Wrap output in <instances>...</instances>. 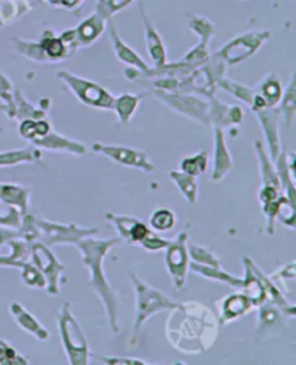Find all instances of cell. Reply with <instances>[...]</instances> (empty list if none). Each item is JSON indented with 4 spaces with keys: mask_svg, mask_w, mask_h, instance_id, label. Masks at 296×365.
<instances>
[{
    "mask_svg": "<svg viewBox=\"0 0 296 365\" xmlns=\"http://www.w3.org/2000/svg\"><path fill=\"white\" fill-rule=\"evenodd\" d=\"M166 338L180 352L197 355L211 348L218 335L213 311L198 302L178 303L166 319Z\"/></svg>",
    "mask_w": 296,
    "mask_h": 365,
    "instance_id": "1",
    "label": "cell"
},
{
    "mask_svg": "<svg viewBox=\"0 0 296 365\" xmlns=\"http://www.w3.org/2000/svg\"><path fill=\"white\" fill-rule=\"evenodd\" d=\"M121 241L122 240L118 237L94 238L93 235H90L81 238L74 245L81 253L83 263L90 270L88 286L94 290V293L103 303V308L106 311V317L113 334H118V297L107 280L103 263L106 255Z\"/></svg>",
    "mask_w": 296,
    "mask_h": 365,
    "instance_id": "2",
    "label": "cell"
},
{
    "mask_svg": "<svg viewBox=\"0 0 296 365\" xmlns=\"http://www.w3.org/2000/svg\"><path fill=\"white\" fill-rule=\"evenodd\" d=\"M129 277L136 293V311L133 322V341L136 342L146 321L162 311H172L176 308L178 303L159 289L143 282L138 274L129 273Z\"/></svg>",
    "mask_w": 296,
    "mask_h": 365,
    "instance_id": "3",
    "label": "cell"
},
{
    "mask_svg": "<svg viewBox=\"0 0 296 365\" xmlns=\"http://www.w3.org/2000/svg\"><path fill=\"white\" fill-rule=\"evenodd\" d=\"M59 336L71 365H87L90 362V348L80 322L71 312L70 303H64L56 315Z\"/></svg>",
    "mask_w": 296,
    "mask_h": 365,
    "instance_id": "4",
    "label": "cell"
},
{
    "mask_svg": "<svg viewBox=\"0 0 296 365\" xmlns=\"http://www.w3.org/2000/svg\"><path fill=\"white\" fill-rule=\"evenodd\" d=\"M106 218L117 230L118 235H121L118 238L125 241L126 245L139 246L148 252L163 250L168 246V240H163L149 230V227L139 218L117 214H106Z\"/></svg>",
    "mask_w": 296,
    "mask_h": 365,
    "instance_id": "5",
    "label": "cell"
},
{
    "mask_svg": "<svg viewBox=\"0 0 296 365\" xmlns=\"http://www.w3.org/2000/svg\"><path fill=\"white\" fill-rule=\"evenodd\" d=\"M34 224L36 228V241L44 242L48 247L70 245L74 246L81 238L96 235L97 228L78 227L76 224H59L48 220H42L34 215Z\"/></svg>",
    "mask_w": 296,
    "mask_h": 365,
    "instance_id": "6",
    "label": "cell"
},
{
    "mask_svg": "<svg viewBox=\"0 0 296 365\" xmlns=\"http://www.w3.org/2000/svg\"><path fill=\"white\" fill-rule=\"evenodd\" d=\"M31 188L16 184H0V224L19 228L22 215L29 212Z\"/></svg>",
    "mask_w": 296,
    "mask_h": 365,
    "instance_id": "7",
    "label": "cell"
},
{
    "mask_svg": "<svg viewBox=\"0 0 296 365\" xmlns=\"http://www.w3.org/2000/svg\"><path fill=\"white\" fill-rule=\"evenodd\" d=\"M56 78L67 86L81 103L101 110L114 108V96H111L104 87L96 84L94 81L74 76L68 71H59Z\"/></svg>",
    "mask_w": 296,
    "mask_h": 365,
    "instance_id": "8",
    "label": "cell"
},
{
    "mask_svg": "<svg viewBox=\"0 0 296 365\" xmlns=\"http://www.w3.org/2000/svg\"><path fill=\"white\" fill-rule=\"evenodd\" d=\"M188 234L180 232L165 247V264L176 290L184 289L190 270Z\"/></svg>",
    "mask_w": 296,
    "mask_h": 365,
    "instance_id": "9",
    "label": "cell"
},
{
    "mask_svg": "<svg viewBox=\"0 0 296 365\" xmlns=\"http://www.w3.org/2000/svg\"><path fill=\"white\" fill-rule=\"evenodd\" d=\"M270 32H247L243 35L235 36L230 42L221 46L214 55H217L221 61H224L225 66H235L247 59L249 56L255 55L260 46L269 39Z\"/></svg>",
    "mask_w": 296,
    "mask_h": 365,
    "instance_id": "10",
    "label": "cell"
},
{
    "mask_svg": "<svg viewBox=\"0 0 296 365\" xmlns=\"http://www.w3.org/2000/svg\"><path fill=\"white\" fill-rule=\"evenodd\" d=\"M31 260L32 264L44 274L46 280V292L56 296L59 293V283L66 272V266L59 262L52 250L41 241L31 242Z\"/></svg>",
    "mask_w": 296,
    "mask_h": 365,
    "instance_id": "11",
    "label": "cell"
},
{
    "mask_svg": "<svg viewBox=\"0 0 296 365\" xmlns=\"http://www.w3.org/2000/svg\"><path fill=\"white\" fill-rule=\"evenodd\" d=\"M150 93L155 94L156 98L165 103L170 110L197 120L200 123L210 128L208 103L203 98L193 96L191 93H165L158 90H152Z\"/></svg>",
    "mask_w": 296,
    "mask_h": 365,
    "instance_id": "12",
    "label": "cell"
},
{
    "mask_svg": "<svg viewBox=\"0 0 296 365\" xmlns=\"http://www.w3.org/2000/svg\"><path fill=\"white\" fill-rule=\"evenodd\" d=\"M91 149L96 153H101L118 163H122L129 168H136L141 169L146 173L152 172L155 169L150 158L148 156L146 152L132 149L128 146H116V145H101V143H94Z\"/></svg>",
    "mask_w": 296,
    "mask_h": 365,
    "instance_id": "13",
    "label": "cell"
},
{
    "mask_svg": "<svg viewBox=\"0 0 296 365\" xmlns=\"http://www.w3.org/2000/svg\"><path fill=\"white\" fill-rule=\"evenodd\" d=\"M252 111L256 114L257 120L260 121V126L263 129L267 149L270 152V159L276 160L280 155V136H279V110L276 107H270L267 104L259 107H250Z\"/></svg>",
    "mask_w": 296,
    "mask_h": 365,
    "instance_id": "14",
    "label": "cell"
},
{
    "mask_svg": "<svg viewBox=\"0 0 296 365\" xmlns=\"http://www.w3.org/2000/svg\"><path fill=\"white\" fill-rule=\"evenodd\" d=\"M245 117V110L242 106H230L218 98L211 97L208 103V118L210 126L225 129L231 126H239Z\"/></svg>",
    "mask_w": 296,
    "mask_h": 365,
    "instance_id": "15",
    "label": "cell"
},
{
    "mask_svg": "<svg viewBox=\"0 0 296 365\" xmlns=\"http://www.w3.org/2000/svg\"><path fill=\"white\" fill-rule=\"evenodd\" d=\"M253 308L250 299L242 292V293H231L225 297H223L218 303V315L220 321L218 324L224 325L228 322H233L245 317L247 312H250Z\"/></svg>",
    "mask_w": 296,
    "mask_h": 365,
    "instance_id": "16",
    "label": "cell"
},
{
    "mask_svg": "<svg viewBox=\"0 0 296 365\" xmlns=\"http://www.w3.org/2000/svg\"><path fill=\"white\" fill-rule=\"evenodd\" d=\"M35 148L42 149V150H53V152H68L73 155H78L83 156L87 153V148L86 145H83L81 142H77L74 139L66 138L63 135H59L53 130H51L48 135H45L44 138L35 139L31 142Z\"/></svg>",
    "mask_w": 296,
    "mask_h": 365,
    "instance_id": "17",
    "label": "cell"
},
{
    "mask_svg": "<svg viewBox=\"0 0 296 365\" xmlns=\"http://www.w3.org/2000/svg\"><path fill=\"white\" fill-rule=\"evenodd\" d=\"M139 8H141V16H142L143 29H145V42H146L152 63H153L155 68L163 67L168 63V58H166V49H165L163 41L160 38V34L156 31L153 24L146 16L142 4H141Z\"/></svg>",
    "mask_w": 296,
    "mask_h": 365,
    "instance_id": "18",
    "label": "cell"
},
{
    "mask_svg": "<svg viewBox=\"0 0 296 365\" xmlns=\"http://www.w3.org/2000/svg\"><path fill=\"white\" fill-rule=\"evenodd\" d=\"M233 169V158L225 145L224 130L214 128V168L211 173L213 182H221Z\"/></svg>",
    "mask_w": 296,
    "mask_h": 365,
    "instance_id": "19",
    "label": "cell"
},
{
    "mask_svg": "<svg viewBox=\"0 0 296 365\" xmlns=\"http://www.w3.org/2000/svg\"><path fill=\"white\" fill-rule=\"evenodd\" d=\"M108 34H110V39H111V43L114 48V53L121 63H125L143 74H146L150 70V67L145 63L142 56L136 51H133L126 42H123L121 39V36H118L113 24H108Z\"/></svg>",
    "mask_w": 296,
    "mask_h": 365,
    "instance_id": "20",
    "label": "cell"
},
{
    "mask_svg": "<svg viewBox=\"0 0 296 365\" xmlns=\"http://www.w3.org/2000/svg\"><path fill=\"white\" fill-rule=\"evenodd\" d=\"M11 314L14 317V319L16 321V324L24 331L34 335L38 341H48L49 339L48 329L31 312H28L22 305H19L18 302L11 303Z\"/></svg>",
    "mask_w": 296,
    "mask_h": 365,
    "instance_id": "21",
    "label": "cell"
},
{
    "mask_svg": "<svg viewBox=\"0 0 296 365\" xmlns=\"http://www.w3.org/2000/svg\"><path fill=\"white\" fill-rule=\"evenodd\" d=\"M243 263H245V277H243V286L240 290L250 299L253 307H260L267 302L266 289L260 282V279L255 274V272L249 266L246 257H243Z\"/></svg>",
    "mask_w": 296,
    "mask_h": 365,
    "instance_id": "22",
    "label": "cell"
},
{
    "mask_svg": "<svg viewBox=\"0 0 296 365\" xmlns=\"http://www.w3.org/2000/svg\"><path fill=\"white\" fill-rule=\"evenodd\" d=\"M104 24L106 21L94 14L90 18H87L86 21H83L80 24V26L76 28V36H77V46L78 48H84L91 45L93 42H96L100 35L104 32Z\"/></svg>",
    "mask_w": 296,
    "mask_h": 365,
    "instance_id": "23",
    "label": "cell"
},
{
    "mask_svg": "<svg viewBox=\"0 0 296 365\" xmlns=\"http://www.w3.org/2000/svg\"><path fill=\"white\" fill-rule=\"evenodd\" d=\"M39 46L46 58V63L48 61H55V63H58V61L67 59L73 55L68 46L64 43V41L49 29L44 32L42 39L39 41Z\"/></svg>",
    "mask_w": 296,
    "mask_h": 365,
    "instance_id": "24",
    "label": "cell"
},
{
    "mask_svg": "<svg viewBox=\"0 0 296 365\" xmlns=\"http://www.w3.org/2000/svg\"><path fill=\"white\" fill-rule=\"evenodd\" d=\"M190 269L193 272H195L197 274L203 276L204 279L228 284L230 287L237 289V290H240L242 286H243V279H239V277H234V276L228 274L221 267H211V266H204V264L190 262Z\"/></svg>",
    "mask_w": 296,
    "mask_h": 365,
    "instance_id": "25",
    "label": "cell"
},
{
    "mask_svg": "<svg viewBox=\"0 0 296 365\" xmlns=\"http://www.w3.org/2000/svg\"><path fill=\"white\" fill-rule=\"evenodd\" d=\"M255 150L259 160V169H260V178H262V185L265 187H273L280 190V182L276 172V166L273 165V160L270 156L265 152L262 143L257 140L255 143Z\"/></svg>",
    "mask_w": 296,
    "mask_h": 365,
    "instance_id": "26",
    "label": "cell"
},
{
    "mask_svg": "<svg viewBox=\"0 0 296 365\" xmlns=\"http://www.w3.org/2000/svg\"><path fill=\"white\" fill-rule=\"evenodd\" d=\"M145 94H132V93H125L118 97H114V111L117 113L118 121L122 125H128L132 120L133 114L136 113L141 101L143 100Z\"/></svg>",
    "mask_w": 296,
    "mask_h": 365,
    "instance_id": "27",
    "label": "cell"
},
{
    "mask_svg": "<svg viewBox=\"0 0 296 365\" xmlns=\"http://www.w3.org/2000/svg\"><path fill=\"white\" fill-rule=\"evenodd\" d=\"M42 162H44L42 152L38 148H25V149L0 153V166H14L18 163L41 165Z\"/></svg>",
    "mask_w": 296,
    "mask_h": 365,
    "instance_id": "28",
    "label": "cell"
},
{
    "mask_svg": "<svg viewBox=\"0 0 296 365\" xmlns=\"http://www.w3.org/2000/svg\"><path fill=\"white\" fill-rule=\"evenodd\" d=\"M256 93H259L265 101L267 103V106L275 107L279 104L282 96H283V88L280 84L279 77L275 73L267 74L260 83L259 86L255 88Z\"/></svg>",
    "mask_w": 296,
    "mask_h": 365,
    "instance_id": "29",
    "label": "cell"
},
{
    "mask_svg": "<svg viewBox=\"0 0 296 365\" xmlns=\"http://www.w3.org/2000/svg\"><path fill=\"white\" fill-rule=\"evenodd\" d=\"M169 178L175 182V185L180 190L185 200L190 204H195L198 198V184H197V178L187 175L181 170H170Z\"/></svg>",
    "mask_w": 296,
    "mask_h": 365,
    "instance_id": "30",
    "label": "cell"
},
{
    "mask_svg": "<svg viewBox=\"0 0 296 365\" xmlns=\"http://www.w3.org/2000/svg\"><path fill=\"white\" fill-rule=\"evenodd\" d=\"M283 314L279 308H276L272 303L266 302L259 307L257 315V328L262 334L272 332L275 328L282 325V315Z\"/></svg>",
    "mask_w": 296,
    "mask_h": 365,
    "instance_id": "31",
    "label": "cell"
},
{
    "mask_svg": "<svg viewBox=\"0 0 296 365\" xmlns=\"http://www.w3.org/2000/svg\"><path fill=\"white\" fill-rule=\"evenodd\" d=\"M52 130L49 121L44 118H24L19 125V133L25 140H35L44 138Z\"/></svg>",
    "mask_w": 296,
    "mask_h": 365,
    "instance_id": "32",
    "label": "cell"
},
{
    "mask_svg": "<svg viewBox=\"0 0 296 365\" xmlns=\"http://www.w3.org/2000/svg\"><path fill=\"white\" fill-rule=\"evenodd\" d=\"M280 107L279 114H282L285 125L287 128H292L293 120H295V114H296V87H295V76H292L290 83L285 91V97L282 96L280 98Z\"/></svg>",
    "mask_w": 296,
    "mask_h": 365,
    "instance_id": "33",
    "label": "cell"
},
{
    "mask_svg": "<svg viewBox=\"0 0 296 365\" xmlns=\"http://www.w3.org/2000/svg\"><path fill=\"white\" fill-rule=\"evenodd\" d=\"M208 168V153L207 152H198L194 156L185 158L180 163V170L191 175V176H198L203 172H205Z\"/></svg>",
    "mask_w": 296,
    "mask_h": 365,
    "instance_id": "34",
    "label": "cell"
},
{
    "mask_svg": "<svg viewBox=\"0 0 296 365\" xmlns=\"http://www.w3.org/2000/svg\"><path fill=\"white\" fill-rule=\"evenodd\" d=\"M14 101H15V117L24 120V118H44L45 117V111L42 108H36L34 107L22 94L21 91H15L14 96Z\"/></svg>",
    "mask_w": 296,
    "mask_h": 365,
    "instance_id": "35",
    "label": "cell"
},
{
    "mask_svg": "<svg viewBox=\"0 0 296 365\" xmlns=\"http://www.w3.org/2000/svg\"><path fill=\"white\" fill-rule=\"evenodd\" d=\"M175 222H176V217H175L173 211L169 210V208L155 210L150 215V220H149L150 227L155 231H159V232H165V231L172 230L175 227Z\"/></svg>",
    "mask_w": 296,
    "mask_h": 365,
    "instance_id": "36",
    "label": "cell"
},
{
    "mask_svg": "<svg viewBox=\"0 0 296 365\" xmlns=\"http://www.w3.org/2000/svg\"><path fill=\"white\" fill-rule=\"evenodd\" d=\"M218 87H221L223 90L228 91L233 97L239 98L240 101L246 103L247 106L252 104V100H253V96H255V90H253V88H249V87H246V86H242V84H239V83L231 81V80H228V78H225V77H223V78L220 80Z\"/></svg>",
    "mask_w": 296,
    "mask_h": 365,
    "instance_id": "37",
    "label": "cell"
},
{
    "mask_svg": "<svg viewBox=\"0 0 296 365\" xmlns=\"http://www.w3.org/2000/svg\"><path fill=\"white\" fill-rule=\"evenodd\" d=\"M188 255L194 263L211 266V267H221V262L217 257V255L205 247H201L197 245H188Z\"/></svg>",
    "mask_w": 296,
    "mask_h": 365,
    "instance_id": "38",
    "label": "cell"
},
{
    "mask_svg": "<svg viewBox=\"0 0 296 365\" xmlns=\"http://www.w3.org/2000/svg\"><path fill=\"white\" fill-rule=\"evenodd\" d=\"M29 359L18 352L9 342L0 339V365H28Z\"/></svg>",
    "mask_w": 296,
    "mask_h": 365,
    "instance_id": "39",
    "label": "cell"
},
{
    "mask_svg": "<svg viewBox=\"0 0 296 365\" xmlns=\"http://www.w3.org/2000/svg\"><path fill=\"white\" fill-rule=\"evenodd\" d=\"M14 43L18 49V52H21L24 56H26L28 59L36 61V63H46V58L39 46V42H29L25 39H19L15 38Z\"/></svg>",
    "mask_w": 296,
    "mask_h": 365,
    "instance_id": "40",
    "label": "cell"
},
{
    "mask_svg": "<svg viewBox=\"0 0 296 365\" xmlns=\"http://www.w3.org/2000/svg\"><path fill=\"white\" fill-rule=\"evenodd\" d=\"M21 276H22V280L25 282V284H28L29 287H34V289H45L46 287V280L44 277V274L29 262L24 263L21 266Z\"/></svg>",
    "mask_w": 296,
    "mask_h": 365,
    "instance_id": "41",
    "label": "cell"
},
{
    "mask_svg": "<svg viewBox=\"0 0 296 365\" xmlns=\"http://www.w3.org/2000/svg\"><path fill=\"white\" fill-rule=\"evenodd\" d=\"M133 0H98L96 14L100 15L104 21H110V18L118 11L129 6Z\"/></svg>",
    "mask_w": 296,
    "mask_h": 365,
    "instance_id": "42",
    "label": "cell"
},
{
    "mask_svg": "<svg viewBox=\"0 0 296 365\" xmlns=\"http://www.w3.org/2000/svg\"><path fill=\"white\" fill-rule=\"evenodd\" d=\"M14 96H15V90L12 87L11 80L0 73V98L5 101V106L8 107V115L11 118H15V101H14Z\"/></svg>",
    "mask_w": 296,
    "mask_h": 365,
    "instance_id": "43",
    "label": "cell"
},
{
    "mask_svg": "<svg viewBox=\"0 0 296 365\" xmlns=\"http://www.w3.org/2000/svg\"><path fill=\"white\" fill-rule=\"evenodd\" d=\"M269 277L275 282V284L280 289L282 293L287 292V287L285 286V280L286 279L287 280H293L295 279V262H290L289 264L282 266L275 274H272Z\"/></svg>",
    "mask_w": 296,
    "mask_h": 365,
    "instance_id": "44",
    "label": "cell"
},
{
    "mask_svg": "<svg viewBox=\"0 0 296 365\" xmlns=\"http://www.w3.org/2000/svg\"><path fill=\"white\" fill-rule=\"evenodd\" d=\"M106 364L113 365H148L149 362L141 361L139 358H118V356H98Z\"/></svg>",
    "mask_w": 296,
    "mask_h": 365,
    "instance_id": "45",
    "label": "cell"
},
{
    "mask_svg": "<svg viewBox=\"0 0 296 365\" xmlns=\"http://www.w3.org/2000/svg\"><path fill=\"white\" fill-rule=\"evenodd\" d=\"M0 111H5V113H8V107H6L5 104H0Z\"/></svg>",
    "mask_w": 296,
    "mask_h": 365,
    "instance_id": "46",
    "label": "cell"
}]
</instances>
